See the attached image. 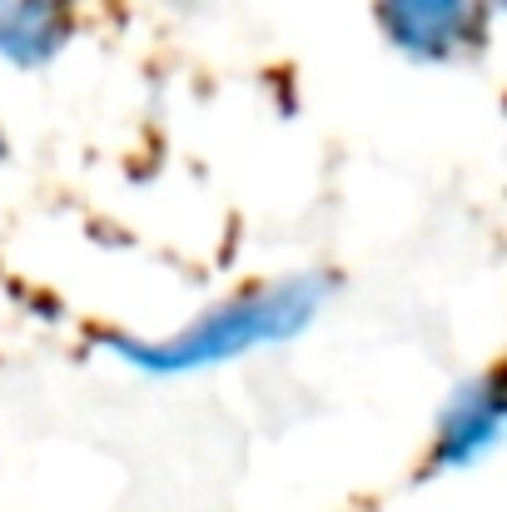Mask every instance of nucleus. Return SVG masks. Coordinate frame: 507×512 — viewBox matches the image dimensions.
<instances>
[{
  "label": "nucleus",
  "instance_id": "obj_1",
  "mask_svg": "<svg viewBox=\"0 0 507 512\" xmlns=\"http://www.w3.org/2000/svg\"><path fill=\"white\" fill-rule=\"evenodd\" d=\"M329 289H334L329 274H289V279L254 284V289L214 304L209 314H199L189 329H179L169 339H130L120 329H95V339L140 373H160V378L194 373L209 363H229L249 348L289 343L294 334H304L319 319Z\"/></svg>",
  "mask_w": 507,
  "mask_h": 512
},
{
  "label": "nucleus",
  "instance_id": "obj_2",
  "mask_svg": "<svg viewBox=\"0 0 507 512\" xmlns=\"http://www.w3.org/2000/svg\"><path fill=\"white\" fill-rule=\"evenodd\" d=\"M383 40L413 65H468L483 60L493 10L488 0H373Z\"/></svg>",
  "mask_w": 507,
  "mask_h": 512
},
{
  "label": "nucleus",
  "instance_id": "obj_3",
  "mask_svg": "<svg viewBox=\"0 0 507 512\" xmlns=\"http://www.w3.org/2000/svg\"><path fill=\"white\" fill-rule=\"evenodd\" d=\"M503 413H507L503 363L463 378L453 388V398L443 403V413H438V433H433V448L423 453L418 478H438V473L483 463L498 448V438H503Z\"/></svg>",
  "mask_w": 507,
  "mask_h": 512
},
{
  "label": "nucleus",
  "instance_id": "obj_4",
  "mask_svg": "<svg viewBox=\"0 0 507 512\" xmlns=\"http://www.w3.org/2000/svg\"><path fill=\"white\" fill-rule=\"evenodd\" d=\"M75 35L70 0H0V55L20 70L50 65Z\"/></svg>",
  "mask_w": 507,
  "mask_h": 512
},
{
  "label": "nucleus",
  "instance_id": "obj_5",
  "mask_svg": "<svg viewBox=\"0 0 507 512\" xmlns=\"http://www.w3.org/2000/svg\"><path fill=\"white\" fill-rule=\"evenodd\" d=\"M5 155H10V145H5V130H0V160H5Z\"/></svg>",
  "mask_w": 507,
  "mask_h": 512
},
{
  "label": "nucleus",
  "instance_id": "obj_6",
  "mask_svg": "<svg viewBox=\"0 0 507 512\" xmlns=\"http://www.w3.org/2000/svg\"><path fill=\"white\" fill-rule=\"evenodd\" d=\"M488 10H503V0H488Z\"/></svg>",
  "mask_w": 507,
  "mask_h": 512
}]
</instances>
